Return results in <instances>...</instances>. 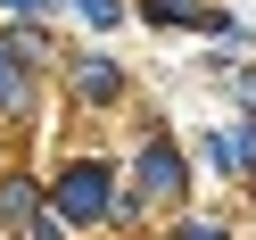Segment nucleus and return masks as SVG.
Wrapping results in <instances>:
<instances>
[{
    "label": "nucleus",
    "mask_w": 256,
    "mask_h": 240,
    "mask_svg": "<svg viewBox=\"0 0 256 240\" xmlns=\"http://www.w3.org/2000/svg\"><path fill=\"white\" fill-rule=\"evenodd\" d=\"M140 190H149V199H174V190H182V157H174L166 141L140 149Z\"/></svg>",
    "instance_id": "f03ea898"
},
{
    "label": "nucleus",
    "mask_w": 256,
    "mask_h": 240,
    "mask_svg": "<svg viewBox=\"0 0 256 240\" xmlns=\"http://www.w3.org/2000/svg\"><path fill=\"white\" fill-rule=\"evenodd\" d=\"M108 207H116V190H108V166H66V182H58V215L91 223V215H108Z\"/></svg>",
    "instance_id": "f257e3e1"
},
{
    "label": "nucleus",
    "mask_w": 256,
    "mask_h": 240,
    "mask_svg": "<svg viewBox=\"0 0 256 240\" xmlns=\"http://www.w3.org/2000/svg\"><path fill=\"white\" fill-rule=\"evenodd\" d=\"M0 9H25V17H34V9H42V0H0Z\"/></svg>",
    "instance_id": "1a4fd4ad"
},
{
    "label": "nucleus",
    "mask_w": 256,
    "mask_h": 240,
    "mask_svg": "<svg viewBox=\"0 0 256 240\" xmlns=\"http://www.w3.org/2000/svg\"><path fill=\"white\" fill-rule=\"evenodd\" d=\"M0 223H34V182H25V174L0 182Z\"/></svg>",
    "instance_id": "20e7f679"
},
{
    "label": "nucleus",
    "mask_w": 256,
    "mask_h": 240,
    "mask_svg": "<svg viewBox=\"0 0 256 240\" xmlns=\"http://www.w3.org/2000/svg\"><path fill=\"white\" fill-rule=\"evenodd\" d=\"M74 91H83V100H116V91H124V75L108 67V58H83V67H74Z\"/></svg>",
    "instance_id": "7ed1b4c3"
},
{
    "label": "nucleus",
    "mask_w": 256,
    "mask_h": 240,
    "mask_svg": "<svg viewBox=\"0 0 256 240\" xmlns=\"http://www.w3.org/2000/svg\"><path fill=\"white\" fill-rule=\"evenodd\" d=\"M140 17H157V25H206V9L198 0H140Z\"/></svg>",
    "instance_id": "39448f33"
},
{
    "label": "nucleus",
    "mask_w": 256,
    "mask_h": 240,
    "mask_svg": "<svg viewBox=\"0 0 256 240\" xmlns=\"http://www.w3.org/2000/svg\"><path fill=\"white\" fill-rule=\"evenodd\" d=\"M17 83H25V50H17V42H0V108L17 100Z\"/></svg>",
    "instance_id": "423d86ee"
},
{
    "label": "nucleus",
    "mask_w": 256,
    "mask_h": 240,
    "mask_svg": "<svg viewBox=\"0 0 256 240\" xmlns=\"http://www.w3.org/2000/svg\"><path fill=\"white\" fill-rule=\"evenodd\" d=\"M182 240H223V223H182Z\"/></svg>",
    "instance_id": "6e6552de"
},
{
    "label": "nucleus",
    "mask_w": 256,
    "mask_h": 240,
    "mask_svg": "<svg viewBox=\"0 0 256 240\" xmlns=\"http://www.w3.org/2000/svg\"><path fill=\"white\" fill-rule=\"evenodd\" d=\"M74 9H83L91 25H116V17H124V0H74Z\"/></svg>",
    "instance_id": "0eeeda50"
}]
</instances>
